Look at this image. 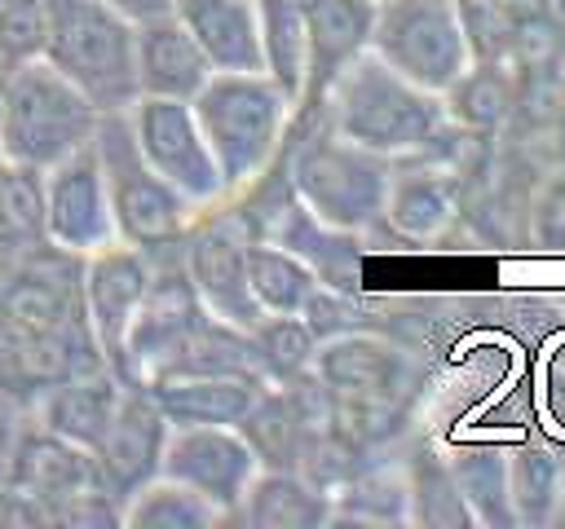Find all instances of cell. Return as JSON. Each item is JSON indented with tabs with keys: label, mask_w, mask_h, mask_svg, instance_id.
Instances as JSON below:
<instances>
[{
	"label": "cell",
	"mask_w": 565,
	"mask_h": 529,
	"mask_svg": "<svg viewBox=\"0 0 565 529\" xmlns=\"http://www.w3.org/2000/svg\"><path fill=\"white\" fill-rule=\"evenodd\" d=\"M93 150H97V163L106 176V194H110V212H115V238L128 247H141L146 256L177 247L194 220V207L141 159V150L132 141L128 110H110L97 119Z\"/></svg>",
	"instance_id": "6"
},
{
	"label": "cell",
	"mask_w": 565,
	"mask_h": 529,
	"mask_svg": "<svg viewBox=\"0 0 565 529\" xmlns=\"http://www.w3.org/2000/svg\"><path fill=\"white\" fill-rule=\"evenodd\" d=\"M278 159H282L291 194L322 225L349 229V234H362V229L380 225L388 176H393V159L344 141L318 115L291 123L287 145H282Z\"/></svg>",
	"instance_id": "3"
},
{
	"label": "cell",
	"mask_w": 565,
	"mask_h": 529,
	"mask_svg": "<svg viewBox=\"0 0 565 529\" xmlns=\"http://www.w3.org/2000/svg\"><path fill=\"white\" fill-rule=\"evenodd\" d=\"M207 79H212V62L194 44V35L177 22V13L137 22V97L194 101Z\"/></svg>",
	"instance_id": "19"
},
{
	"label": "cell",
	"mask_w": 565,
	"mask_h": 529,
	"mask_svg": "<svg viewBox=\"0 0 565 529\" xmlns=\"http://www.w3.org/2000/svg\"><path fill=\"white\" fill-rule=\"evenodd\" d=\"M0 282H4V269H0Z\"/></svg>",
	"instance_id": "43"
},
{
	"label": "cell",
	"mask_w": 565,
	"mask_h": 529,
	"mask_svg": "<svg viewBox=\"0 0 565 529\" xmlns=\"http://www.w3.org/2000/svg\"><path fill=\"white\" fill-rule=\"evenodd\" d=\"M371 53L428 93H446L468 66L459 0H375Z\"/></svg>",
	"instance_id": "7"
},
{
	"label": "cell",
	"mask_w": 565,
	"mask_h": 529,
	"mask_svg": "<svg viewBox=\"0 0 565 529\" xmlns=\"http://www.w3.org/2000/svg\"><path fill=\"white\" fill-rule=\"evenodd\" d=\"M199 132L221 168V181L234 194L256 185L282 154L296 106L260 71H212V79L190 101Z\"/></svg>",
	"instance_id": "2"
},
{
	"label": "cell",
	"mask_w": 565,
	"mask_h": 529,
	"mask_svg": "<svg viewBox=\"0 0 565 529\" xmlns=\"http://www.w3.org/2000/svg\"><path fill=\"white\" fill-rule=\"evenodd\" d=\"M22 436V419L18 406L0 397V516L13 507V450Z\"/></svg>",
	"instance_id": "37"
},
{
	"label": "cell",
	"mask_w": 565,
	"mask_h": 529,
	"mask_svg": "<svg viewBox=\"0 0 565 529\" xmlns=\"http://www.w3.org/2000/svg\"><path fill=\"white\" fill-rule=\"evenodd\" d=\"M260 472L252 445L243 441L238 428L221 423H194V428H172L163 445L159 476L181 481L199 498H207L225 520H234L252 476Z\"/></svg>",
	"instance_id": "11"
},
{
	"label": "cell",
	"mask_w": 565,
	"mask_h": 529,
	"mask_svg": "<svg viewBox=\"0 0 565 529\" xmlns=\"http://www.w3.org/2000/svg\"><path fill=\"white\" fill-rule=\"evenodd\" d=\"M4 66H9V53H4V40H0V75H4Z\"/></svg>",
	"instance_id": "42"
},
{
	"label": "cell",
	"mask_w": 565,
	"mask_h": 529,
	"mask_svg": "<svg viewBox=\"0 0 565 529\" xmlns=\"http://www.w3.org/2000/svg\"><path fill=\"white\" fill-rule=\"evenodd\" d=\"M247 225L238 220V212L225 203L194 212L190 229L181 234V264L190 273L194 295L203 300V309L238 331H252L265 313L252 300L247 287Z\"/></svg>",
	"instance_id": "8"
},
{
	"label": "cell",
	"mask_w": 565,
	"mask_h": 529,
	"mask_svg": "<svg viewBox=\"0 0 565 529\" xmlns=\"http://www.w3.org/2000/svg\"><path fill=\"white\" fill-rule=\"evenodd\" d=\"M450 472L472 511V525H516L512 503H508V450L468 445L450 458Z\"/></svg>",
	"instance_id": "30"
},
{
	"label": "cell",
	"mask_w": 565,
	"mask_h": 529,
	"mask_svg": "<svg viewBox=\"0 0 565 529\" xmlns=\"http://www.w3.org/2000/svg\"><path fill=\"white\" fill-rule=\"evenodd\" d=\"M247 287L260 313H305L309 295L322 287V278L282 242L247 238Z\"/></svg>",
	"instance_id": "25"
},
{
	"label": "cell",
	"mask_w": 565,
	"mask_h": 529,
	"mask_svg": "<svg viewBox=\"0 0 565 529\" xmlns=\"http://www.w3.org/2000/svg\"><path fill=\"white\" fill-rule=\"evenodd\" d=\"M110 9H119L124 18H132V22H146V18H163V13H172V0H106Z\"/></svg>",
	"instance_id": "38"
},
{
	"label": "cell",
	"mask_w": 565,
	"mask_h": 529,
	"mask_svg": "<svg viewBox=\"0 0 565 529\" xmlns=\"http://www.w3.org/2000/svg\"><path fill=\"white\" fill-rule=\"evenodd\" d=\"M150 260H154V273H150L146 300L128 326V339H124V361H119L124 384L154 379L172 361V353L199 331V322L212 317L190 287V273L181 264V247L150 251Z\"/></svg>",
	"instance_id": "10"
},
{
	"label": "cell",
	"mask_w": 565,
	"mask_h": 529,
	"mask_svg": "<svg viewBox=\"0 0 565 529\" xmlns=\"http://www.w3.org/2000/svg\"><path fill=\"white\" fill-rule=\"evenodd\" d=\"M44 4V48L40 57L57 66L102 115L128 110L137 101V22L106 0H40Z\"/></svg>",
	"instance_id": "5"
},
{
	"label": "cell",
	"mask_w": 565,
	"mask_h": 529,
	"mask_svg": "<svg viewBox=\"0 0 565 529\" xmlns=\"http://www.w3.org/2000/svg\"><path fill=\"white\" fill-rule=\"evenodd\" d=\"M128 123H132V141L141 150V159L194 207H216L230 198L221 168L199 132V119L190 110V101H172V97H137L128 106Z\"/></svg>",
	"instance_id": "9"
},
{
	"label": "cell",
	"mask_w": 565,
	"mask_h": 529,
	"mask_svg": "<svg viewBox=\"0 0 565 529\" xmlns=\"http://www.w3.org/2000/svg\"><path fill=\"white\" fill-rule=\"evenodd\" d=\"M102 110L44 57L9 62L0 75V159L22 168H53L88 145Z\"/></svg>",
	"instance_id": "4"
},
{
	"label": "cell",
	"mask_w": 565,
	"mask_h": 529,
	"mask_svg": "<svg viewBox=\"0 0 565 529\" xmlns=\"http://www.w3.org/2000/svg\"><path fill=\"white\" fill-rule=\"evenodd\" d=\"M225 516L207 498H199L194 489H185L181 481H168V476L146 481L119 507V525H128V529H212Z\"/></svg>",
	"instance_id": "28"
},
{
	"label": "cell",
	"mask_w": 565,
	"mask_h": 529,
	"mask_svg": "<svg viewBox=\"0 0 565 529\" xmlns=\"http://www.w3.org/2000/svg\"><path fill=\"white\" fill-rule=\"evenodd\" d=\"M313 379L327 388V397H340V401L402 406L411 384V361L380 335L344 331V335L318 339Z\"/></svg>",
	"instance_id": "16"
},
{
	"label": "cell",
	"mask_w": 565,
	"mask_h": 529,
	"mask_svg": "<svg viewBox=\"0 0 565 529\" xmlns=\"http://www.w3.org/2000/svg\"><path fill=\"white\" fill-rule=\"evenodd\" d=\"M172 13L194 35L212 71H260L256 0H172Z\"/></svg>",
	"instance_id": "21"
},
{
	"label": "cell",
	"mask_w": 565,
	"mask_h": 529,
	"mask_svg": "<svg viewBox=\"0 0 565 529\" xmlns=\"http://www.w3.org/2000/svg\"><path fill=\"white\" fill-rule=\"evenodd\" d=\"M0 168H4V159H0ZM18 256H22V247H18L13 229H9V216H4V194H0V269H9Z\"/></svg>",
	"instance_id": "40"
},
{
	"label": "cell",
	"mask_w": 565,
	"mask_h": 529,
	"mask_svg": "<svg viewBox=\"0 0 565 529\" xmlns=\"http://www.w3.org/2000/svg\"><path fill=\"white\" fill-rule=\"evenodd\" d=\"M0 194H4V216H9V229L22 247V256L44 247L49 242L44 238V172L22 168V163H4L0 168Z\"/></svg>",
	"instance_id": "34"
},
{
	"label": "cell",
	"mask_w": 565,
	"mask_h": 529,
	"mask_svg": "<svg viewBox=\"0 0 565 529\" xmlns=\"http://www.w3.org/2000/svg\"><path fill=\"white\" fill-rule=\"evenodd\" d=\"M172 423L163 419V410L154 406L146 384H128L119 397V410L102 436V445L93 450L97 458V476L106 485V494L124 507L146 481L159 476L163 463V445H168Z\"/></svg>",
	"instance_id": "15"
},
{
	"label": "cell",
	"mask_w": 565,
	"mask_h": 529,
	"mask_svg": "<svg viewBox=\"0 0 565 529\" xmlns=\"http://www.w3.org/2000/svg\"><path fill=\"white\" fill-rule=\"evenodd\" d=\"M0 40L9 62L40 57L44 48V4L40 0H0Z\"/></svg>",
	"instance_id": "35"
},
{
	"label": "cell",
	"mask_w": 565,
	"mask_h": 529,
	"mask_svg": "<svg viewBox=\"0 0 565 529\" xmlns=\"http://www.w3.org/2000/svg\"><path fill=\"white\" fill-rule=\"evenodd\" d=\"M455 185L446 172L433 168H406V159H393V176H388V194H384V212L380 220L411 238V242H433L450 229L455 220Z\"/></svg>",
	"instance_id": "23"
},
{
	"label": "cell",
	"mask_w": 565,
	"mask_h": 529,
	"mask_svg": "<svg viewBox=\"0 0 565 529\" xmlns=\"http://www.w3.org/2000/svg\"><path fill=\"white\" fill-rule=\"evenodd\" d=\"M44 238L71 256H88L106 242H119L93 141L44 168Z\"/></svg>",
	"instance_id": "12"
},
{
	"label": "cell",
	"mask_w": 565,
	"mask_h": 529,
	"mask_svg": "<svg viewBox=\"0 0 565 529\" xmlns=\"http://www.w3.org/2000/svg\"><path fill=\"white\" fill-rule=\"evenodd\" d=\"M406 503H411V520L415 525H437V529H455V525H472V511L459 494V481L450 472V458L419 450L406 467Z\"/></svg>",
	"instance_id": "31"
},
{
	"label": "cell",
	"mask_w": 565,
	"mask_h": 529,
	"mask_svg": "<svg viewBox=\"0 0 565 529\" xmlns=\"http://www.w3.org/2000/svg\"><path fill=\"white\" fill-rule=\"evenodd\" d=\"M124 379L102 366V370H84V375H71V379H57L49 384L35 401H31V419L75 445H84L88 454L102 445L115 410H119V397H124Z\"/></svg>",
	"instance_id": "18"
},
{
	"label": "cell",
	"mask_w": 565,
	"mask_h": 529,
	"mask_svg": "<svg viewBox=\"0 0 565 529\" xmlns=\"http://www.w3.org/2000/svg\"><path fill=\"white\" fill-rule=\"evenodd\" d=\"M247 335H252L256 366H260L265 384H296V379L313 375L318 335L309 331V322L300 313H265Z\"/></svg>",
	"instance_id": "29"
},
{
	"label": "cell",
	"mask_w": 565,
	"mask_h": 529,
	"mask_svg": "<svg viewBox=\"0 0 565 529\" xmlns=\"http://www.w3.org/2000/svg\"><path fill=\"white\" fill-rule=\"evenodd\" d=\"M521 9L525 4H512V0H459V22L468 35L472 62H503L516 48Z\"/></svg>",
	"instance_id": "33"
},
{
	"label": "cell",
	"mask_w": 565,
	"mask_h": 529,
	"mask_svg": "<svg viewBox=\"0 0 565 529\" xmlns=\"http://www.w3.org/2000/svg\"><path fill=\"white\" fill-rule=\"evenodd\" d=\"M565 467L543 445H516L508 450V503L516 525H552L561 503Z\"/></svg>",
	"instance_id": "27"
},
{
	"label": "cell",
	"mask_w": 565,
	"mask_h": 529,
	"mask_svg": "<svg viewBox=\"0 0 565 529\" xmlns=\"http://www.w3.org/2000/svg\"><path fill=\"white\" fill-rule=\"evenodd\" d=\"M525 13H534L543 26L565 35V0H525Z\"/></svg>",
	"instance_id": "39"
},
{
	"label": "cell",
	"mask_w": 565,
	"mask_h": 529,
	"mask_svg": "<svg viewBox=\"0 0 565 529\" xmlns=\"http://www.w3.org/2000/svg\"><path fill=\"white\" fill-rule=\"evenodd\" d=\"M252 529H318L335 520V503L322 485L291 467H260L234 511Z\"/></svg>",
	"instance_id": "22"
},
{
	"label": "cell",
	"mask_w": 565,
	"mask_h": 529,
	"mask_svg": "<svg viewBox=\"0 0 565 529\" xmlns=\"http://www.w3.org/2000/svg\"><path fill=\"white\" fill-rule=\"evenodd\" d=\"M150 273H154V260L141 247H128V242H106V247L84 256V273H79L84 317H88V331L97 339L102 361L115 375H119V361H124L128 326H132V317L146 300Z\"/></svg>",
	"instance_id": "13"
},
{
	"label": "cell",
	"mask_w": 565,
	"mask_h": 529,
	"mask_svg": "<svg viewBox=\"0 0 565 529\" xmlns=\"http://www.w3.org/2000/svg\"><path fill=\"white\" fill-rule=\"evenodd\" d=\"M335 520H411L402 467H358L331 489Z\"/></svg>",
	"instance_id": "32"
},
{
	"label": "cell",
	"mask_w": 565,
	"mask_h": 529,
	"mask_svg": "<svg viewBox=\"0 0 565 529\" xmlns=\"http://www.w3.org/2000/svg\"><path fill=\"white\" fill-rule=\"evenodd\" d=\"M446 119L472 132H494L508 123L516 106V88L503 71V62H472L446 93H441Z\"/></svg>",
	"instance_id": "26"
},
{
	"label": "cell",
	"mask_w": 565,
	"mask_h": 529,
	"mask_svg": "<svg viewBox=\"0 0 565 529\" xmlns=\"http://www.w3.org/2000/svg\"><path fill=\"white\" fill-rule=\"evenodd\" d=\"M146 388L172 428H194V423L238 428V419L260 397L265 379L260 375H159Z\"/></svg>",
	"instance_id": "20"
},
{
	"label": "cell",
	"mask_w": 565,
	"mask_h": 529,
	"mask_svg": "<svg viewBox=\"0 0 565 529\" xmlns=\"http://www.w3.org/2000/svg\"><path fill=\"white\" fill-rule=\"evenodd\" d=\"M256 26H260V75H269L278 84V93L291 106H300L305 66H309L300 0H256Z\"/></svg>",
	"instance_id": "24"
},
{
	"label": "cell",
	"mask_w": 565,
	"mask_h": 529,
	"mask_svg": "<svg viewBox=\"0 0 565 529\" xmlns=\"http://www.w3.org/2000/svg\"><path fill=\"white\" fill-rule=\"evenodd\" d=\"M300 9H305L309 66H305V97L291 123L313 119L322 110L331 79L371 48V22H375V0H300Z\"/></svg>",
	"instance_id": "17"
},
{
	"label": "cell",
	"mask_w": 565,
	"mask_h": 529,
	"mask_svg": "<svg viewBox=\"0 0 565 529\" xmlns=\"http://www.w3.org/2000/svg\"><path fill=\"white\" fill-rule=\"evenodd\" d=\"M318 119L344 141L384 159H415L450 128L441 93L411 84L371 48L331 79Z\"/></svg>",
	"instance_id": "1"
},
{
	"label": "cell",
	"mask_w": 565,
	"mask_h": 529,
	"mask_svg": "<svg viewBox=\"0 0 565 529\" xmlns=\"http://www.w3.org/2000/svg\"><path fill=\"white\" fill-rule=\"evenodd\" d=\"M97 485H102L97 458L84 445L40 428L35 419L22 423V436H18V450H13V507H26V516L49 520L66 498H75L84 489H97Z\"/></svg>",
	"instance_id": "14"
},
{
	"label": "cell",
	"mask_w": 565,
	"mask_h": 529,
	"mask_svg": "<svg viewBox=\"0 0 565 529\" xmlns=\"http://www.w3.org/2000/svg\"><path fill=\"white\" fill-rule=\"evenodd\" d=\"M534 242L547 251H565V172L552 176L534 203Z\"/></svg>",
	"instance_id": "36"
},
{
	"label": "cell",
	"mask_w": 565,
	"mask_h": 529,
	"mask_svg": "<svg viewBox=\"0 0 565 529\" xmlns=\"http://www.w3.org/2000/svg\"><path fill=\"white\" fill-rule=\"evenodd\" d=\"M556 520L565 525V485H561V503H556Z\"/></svg>",
	"instance_id": "41"
}]
</instances>
